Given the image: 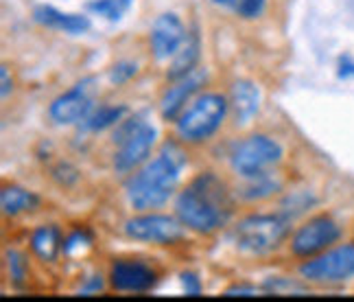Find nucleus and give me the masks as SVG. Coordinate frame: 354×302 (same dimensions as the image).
Wrapping results in <instances>:
<instances>
[{
    "label": "nucleus",
    "instance_id": "f257e3e1",
    "mask_svg": "<svg viewBox=\"0 0 354 302\" xmlns=\"http://www.w3.org/2000/svg\"><path fill=\"white\" fill-rule=\"evenodd\" d=\"M234 199L227 184L212 171L199 173L175 199L177 219L199 235H210L232 217Z\"/></svg>",
    "mask_w": 354,
    "mask_h": 302
},
{
    "label": "nucleus",
    "instance_id": "f03ea898",
    "mask_svg": "<svg viewBox=\"0 0 354 302\" xmlns=\"http://www.w3.org/2000/svg\"><path fill=\"white\" fill-rule=\"evenodd\" d=\"M184 167L186 151L177 143L167 141L160 147V154L153 160H149L140 171H136L127 180L125 193L129 204L140 213L160 208L175 193Z\"/></svg>",
    "mask_w": 354,
    "mask_h": 302
},
{
    "label": "nucleus",
    "instance_id": "7ed1b4c3",
    "mask_svg": "<svg viewBox=\"0 0 354 302\" xmlns=\"http://www.w3.org/2000/svg\"><path fill=\"white\" fill-rule=\"evenodd\" d=\"M293 219L280 213H261L241 219L234 228V241L241 250L252 254H265L276 250L289 237Z\"/></svg>",
    "mask_w": 354,
    "mask_h": 302
},
{
    "label": "nucleus",
    "instance_id": "20e7f679",
    "mask_svg": "<svg viewBox=\"0 0 354 302\" xmlns=\"http://www.w3.org/2000/svg\"><path fill=\"white\" fill-rule=\"evenodd\" d=\"M230 101L223 94L208 92L190 103L175 121L177 136L184 143H203L221 127Z\"/></svg>",
    "mask_w": 354,
    "mask_h": 302
},
{
    "label": "nucleus",
    "instance_id": "39448f33",
    "mask_svg": "<svg viewBox=\"0 0 354 302\" xmlns=\"http://www.w3.org/2000/svg\"><path fill=\"white\" fill-rule=\"evenodd\" d=\"M299 276L319 285H335L354 278V243L339 245V248L310 256L299 265Z\"/></svg>",
    "mask_w": 354,
    "mask_h": 302
},
{
    "label": "nucleus",
    "instance_id": "423d86ee",
    "mask_svg": "<svg viewBox=\"0 0 354 302\" xmlns=\"http://www.w3.org/2000/svg\"><path fill=\"white\" fill-rule=\"evenodd\" d=\"M280 158L282 147L278 141L269 139L265 134H254L234 147L232 156H230V164L241 177H252L269 171L274 164L280 162Z\"/></svg>",
    "mask_w": 354,
    "mask_h": 302
},
{
    "label": "nucleus",
    "instance_id": "0eeeda50",
    "mask_svg": "<svg viewBox=\"0 0 354 302\" xmlns=\"http://www.w3.org/2000/svg\"><path fill=\"white\" fill-rule=\"evenodd\" d=\"M342 239V226L328 213H319L299 226L291 237V252L299 258L317 256Z\"/></svg>",
    "mask_w": 354,
    "mask_h": 302
},
{
    "label": "nucleus",
    "instance_id": "6e6552de",
    "mask_svg": "<svg viewBox=\"0 0 354 302\" xmlns=\"http://www.w3.org/2000/svg\"><path fill=\"white\" fill-rule=\"evenodd\" d=\"M127 237L133 241H145V243H156V245H171L182 241L184 237V224L180 219L169 217V215H138L129 219L125 224Z\"/></svg>",
    "mask_w": 354,
    "mask_h": 302
},
{
    "label": "nucleus",
    "instance_id": "1a4fd4ad",
    "mask_svg": "<svg viewBox=\"0 0 354 302\" xmlns=\"http://www.w3.org/2000/svg\"><path fill=\"white\" fill-rule=\"evenodd\" d=\"M92 79L79 81L75 88L53 99L48 107V116L55 125H73V123L86 121L92 112Z\"/></svg>",
    "mask_w": 354,
    "mask_h": 302
},
{
    "label": "nucleus",
    "instance_id": "9d476101",
    "mask_svg": "<svg viewBox=\"0 0 354 302\" xmlns=\"http://www.w3.org/2000/svg\"><path fill=\"white\" fill-rule=\"evenodd\" d=\"M153 145H156V127L145 121L138 130H133L129 136H125L118 143V149L114 154V169L118 173H129L136 167H140L149 158V154H151Z\"/></svg>",
    "mask_w": 354,
    "mask_h": 302
},
{
    "label": "nucleus",
    "instance_id": "9b49d317",
    "mask_svg": "<svg viewBox=\"0 0 354 302\" xmlns=\"http://www.w3.org/2000/svg\"><path fill=\"white\" fill-rule=\"evenodd\" d=\"M156 269L136 258H118L110 269V283L118 292H147L156 285Z\"/></svg>",
    "mask_w": 354,
    "mask_h": 302
},
{
    "label": "nucleus",
    "instance_id": "f8f14e48",
    "mask_svg": "<svg viewBox=\"0 0 354 302\" xmlns=\"http://www.w3.org/2000/svg\"><path fill=\"white\" fill-rule=\"evenodd\" d=\"M188 31L184 22L175 16V13H162L156 18L151 33H149V42H151V51L156 60H169L182 48Z\"/></svg>",
    "mask_w": 354,
    "mask_h": 302
},
{
    "label": "nucleus",
    "instance_id": "ddd939ff",
    "mask_svg": "<svg viewBox=\"0 0 354 302\" xmlns=\"http://www.w3.org/2000/svg\"><path fill=\"white\" fill-rule=\"evenodd\" d=\"M203 81H206V71H201V68H195L193 73H188L182 79H175L173 86L162 94V99H160L162 118L173 121V123L180 118V114L186 109V103L201 88Z\"/></svg>",
    "mask_w": 354,
    "mask_h": 302
},
{
    "label": "nucleus",
    "instance_id": "4468645a",
    "mask_svg": "<svg viewBox=\"0 0 354 302\" xmlns=\"http://www.w3.org/2000/svg\"><path fill=\"white\" fill-rule=\"evenodd\" d=\"M230 109H232V114L236 118V123L245 125V123H250L258 107H261V90L250 79H239L232 84L230 88Z\"/></svg>",
    "mask_w": 354,
    "mask_h": 302
},
{
    "label": "nucleus",
    "instance_id": "2eb2a0df",
    "mask_svg": "<svg viewBox=\"0 0 354 302\" xmlns=\"http://www.w3.org/2000/svg\"><path fill=\"white\" fill-rule=\"evenodd\" d=\"M33 20L42 26H48V29L73 33V35L86 33L90 29L88 16H81V13H64L53 5H37L33 9Z\"/></svg>",
    "mask_w": 354,
    "mask_h": 302
},
{
    "label": "nucleus",
    "instance_id": "dca6fc26",
    "mask_svg": "<svg viewBox=\"0 0 354 302\" xmlns=\"http://www.w3.org/2000/svg\"><path fill=\"white\" fill-rule=\"evenodd\" d=\"M199 51H201V44H199V35L197 31H188L186 39L182 48L173 55V62L169 66V81H175V79H182L186 77L188 73L195 71V66L199 62Z\"/></svg>",
    "mask_w": 354,
    "mask_h": 302
},
{
    "label": "nucleus",
    "instance_id": "f3484780",
    "mask_svg": "<svg viewBox=\"0 0 354 302\" xmlns=\"http://www.w3.org/2000/svg\"><path fill=\"white\" fill-rule=\"evenodd\" d=\"M31 250L37 258H42L44 263H53L59 252L64 250L62 245V232L57 226H39L31 235Z\"/></svg>",
    "mask_w": 354,
    "mask_h": 302
},
{
    "label": "nucleus",
    "instance_id": "a211bd4d",
    "mask_svg": "<svg viewBox=\"0 0 354 302\" xmlns=\"http://www.w3.org/2000/svg\"><path fill=\"white\" fill-rule=\"evenodd\" d=\"M39 197L33 193V190H26L22 186L16 184H7L0 190V206H3V213L9 217H16L20 213H29L33 208H37Z\"/></svg>",
    "mask_w": 354,
    "mask_h": 302
},
{
    "label": "nucleus",
    "instance_id": "6ab92c4d",
    "mask_svg": "<svg viewBox=\"0 0 354 302\" xmlns=\"http://www.w3.org/2000/svg\"><path fill=\"white\" fill-rule=\"evenodd\" d=\"M276 190H280V180L271 177V173L265 171L252 177H245V184L241 186L239 193L243 199H265L269 195H274Z\"/></svg>",
    "mask_w": 354,
    "mask_h": 302
},
{
    "label": "nucleus",
    "instance_id": "aec40b11",
    "mask_svg": "<svg viewBox=\"0 0 354 302\" xmlns=\"http://www.w3.org/2000/svg\"><path fill=\"white\" fill-rule=\"evenodd\" d=\"M125 114H127V107H122V105H101L99 109L90 112V116L84 121V127L90 132H101L112 125H118Z\"/></svg>",
    "mask_w": 354,
    "mask_h": 302
},
{
    "label": "nucleus",
    "instance_id": "412c9836",
    "mask_svg": "<svg viewBox=\"0 0 354 302\" xmlns=\"http://www.w3.org/2000/svg\"><path fill=\"white\" fill-rule=\"evenodd\" d=\"M267 0H214V5H219L227 11H232L234 16L252 20L261 16V11L265 9Z\"/></svg>",
    "mask_w": 354,
    "mask_h": 302
},
{
    "label": "nucleus",
    "instance_id": "4be33fe9",
    "mask_svg": "<svg viewBox=\"0 0 354 302\" xmlns=\"http://www.w3.org/2000/svg\"><path fill=\"white\" fill-rule=\"evenodd\" d=\"M5 263H7V272H9V278L11 283L20 287L26 278V258L22 252L18 250H7L5 252Z\"/></svg>",
    "mask_w": 354,
    "mask_h": 302
},
{
    "label": "nucleus",
    "instance_id": "5701e85b",
    "mask_svg": "<svg viewBox=\"0 0 354 302\" xmlns=\"http://www.w3.org/2000/svg\"><path fill=\"white\" fill-rule=\"evenodd\" d=\"M315 202H317L315 195H310V193H293L282 202V213L293 219L297 215H302L304 211H308Z\"/></svg>",
    "mask_w": 354,
    "mask_h": 302
},
{
    "label": "nucleus",
    "instance_id": "b1692460",
    "mask_svg": "<svg viewBox=\"0 0 354 302\" xmlns=\"http://www.w3.org/2000/svg\"><path fill=\"white\" fill-rule=\"evenodd\" d=\"M88 11L116 22L120 20V13L125 11V7L120 5V0H92V3H88Z\"/></svg>",
    "mask_w": 354,
    "mask_h": 302
},
{
    "label": "nucleus",
    "instance_id": "393cba45",
    "mask_svg": "<svg viewBox=\"0 0 354 302\" xmlns=\"http://www.w3.org/2000/svg\"><path fill=\"white\" fill-rule=\"evenodd\" d=\"M263 292H274V294H304L306 287L293 283L289 278H269L263 285Z\"/></svg>",
    "mask_w": 354,
    "mask_h": 302
},
{
    "label": "nucleus",
    "instance_id": "a878e982",
    "mask_svg": "<svg viewBox=\"0 0 354 302\" xmlns=\"http://www.w3.org/2000/svg\"><path fill=\"white\" fill-rule=\"evenodd\" d=\"M136 73H138V66H136L133 62H118L112 66L110 81L116 86H120V84H125V81H129Z\"/></svg>",
    "mask_w": 354,
    "mask_h": 302
},
{
    "label": "nucleus",
    "instance_id": "bb28decb",
    "mask_svg": "<svg viewBox=\"0 0 354 302\" xmlns=\"http://www.w3.org/2000/svg\"><path fill=\"white\" fill-rule=\"evenodd\" d=\"M50 175L55 177L59 184H64V186H71V184H75L79 180V171L73 167V164H68V162H59L57 167L53 169Z\"/></svg>",
    "mask_w": 354,
    "mask_h": 302
},
{
    "label": "nucleus",
    "instance_id": "cd10ccee",
    "mask_svg": "<svg viewBox=\"0 0 354 302\" xmlns=\"http://www.w3.org/2000/svg\"><path fill=\"white\" fill-rule=\"evenodd\" d=\"M92 243V237L88 230H75L71 237L64 241V252L66 254H73L77 248H84V245Z\"/></svg>",
    "mask_w": 354,
    "mask_h": 302
},
{
    "label": "nucleus",
    "instance_id": "c85d7f7f",
    "mask_svg": "<svg viewBox=\"0 0 354 302\" xmlns=\"http://www.w3.org/2000/svg\"><path fill=\"white\" fill-rule=\"evenodd\" d=\"M182 283H184V292L186 296H199L201 294V283L197 278V274L193 272H184L182 274Z\"/></svg>",
    "mask_w": 354,
    "mask_h": 302
},
{
    "label": "nucleus",
    "instance_id": "c756f323",
    "mask_svg": "<svg viewBox=\"0 0 354 302\" xmlns=\"http://www.w3.org/2000/svg\"><path fill=\"white\" fill-rule=\"evenodd\" d=\"M337 77L339 79H354V60L350 55H342L337 64Z\"/></svg>",
    "mask_w": 354,
    "mask_h": 302
},
{
    "label": "nucleus",
    "instance_id": "7c9ffc66",
    "mask_svg": "<svg viewBox=\"0 0 354 302\" xmlns=\"http://www.w3.org/2000/svg\"><path fill=\"white\" fill-rule=\"evenodd\" d=\"M258 292H263V287L258 290V287H252V285H234L225 290V296H256Z\"/></svg>",
    "mask_w": 354,
    "mask_h": 302
},
{
    "label": "nucleus",
    "instance_id": "2f4dec72",
    "mask_svg": "<svg viewBox=\"0 0 354 302\" xmlns=\"http://www.w3.org/2000/svg\"><path fill=\"white\" fill-rule=\"evenodd\" d=\"M0 81H3V88H0V94H3V99L9 97V92L13 88V81H11V75H9V66L3 64L0 66Z\"/></svg>",
    "mask_w": 354,
    "mask_h": 302
},
{
    "label": "nucleus",
    "instance_id": "473e14b6",
    "mask_svg": "<svg viewBox=\"0 0 354 302\" xmlns=\"http://www.w3.org/2000/svg\"><path fill=\"white\" fill-rule=\"evenodd\" d=\"M120 5L125 7V9H129L131 7V0H120Z\"/></svg>",
    "mask_w": 354,
    "mask_h": 302
}]
</instances>
